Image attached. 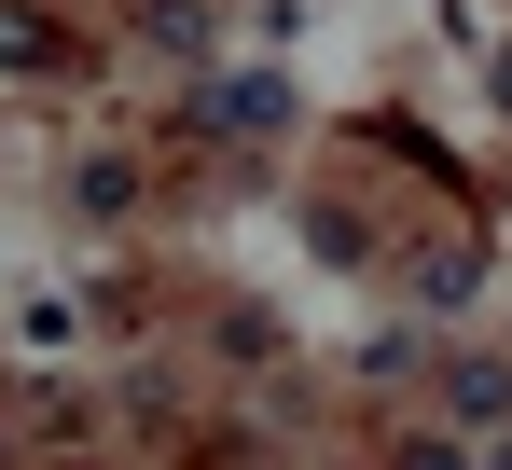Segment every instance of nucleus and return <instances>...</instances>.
I'll use <instances>...</instances> for the list:
<instances>
[{
  "instance_id": "4",
  "label": "nucleus",
  "mask_w": 512,
  "mask_h": 470,
  "mask_svg": "<svg viewBox=\"0 0 512 470\" xmlns=\"http://www.w3.org/2000/svg\"><path fill=\"white\" fill-rule=\"evenodd\" d=\"M70 194H84V208H125V194H139V166H111V153H84V166H70Z\"/></svg>"
},
{
  "instance_id": "2",
  "label": "nucleus",
  "mask_w": 512,
  "mask_h": 470,
  "mask_svg": "<svg viewBox=\"0 0 512 470\" xmlns=\"http://www.w3.org/2000/svg\"><path fill=\"white\" fill-rule=\"evenodd\" d=\"M208 111H222L236 139H277V125H291V83H277V70H236L222 97H208Z\"/></svg>"
},
{
  "instance_id": "1",
  "label": "nucleus",
  "mask_w": 512,
  "mask_h": 470,
  "mask_svg": "<svg viewBox=\"0 0 512 470\" xmlns=\"http://www.w3.org/2000/svg\"><path fill=\"white\" fill-rule=\"evenodd\" d=\"M443 429H512V360H443Z\"/></svg>"
},
{
  "instance_id": "3",
  "label": "nucleus",
  "mask_w": 512,
  "mask_h": 470,
  "mask_svg": "<svg viewBox=\"0 0 512 470\" xmlns=\"http://www.w3.org/2000/svg\"><path fill=\"white\" fill-rule=\"evenodd\" d=\"M153 42L167 56H208V0H153Z\"/></svg>"
},
{
  "instance_id": "6",
  "label": "nucleus",
  "mask_w": 512,
  "mask_h": 470,
  "mask_svg": "<svg viewBox=\"0 0 512 470\" xmlns=\"http://www.w3.org/2000/svg\"><path fill=\"white\" fill-rule=\"evenodd\" d=\"M485 470H512V429H499V457H485Z\"/></svg>"
},
{
  "instance_id": "5",
  "label": "nucleus",
  "mask_w": 512,
  "mask_h": 470,
  "mask_svg": "<svg viewBox=\"0 0 512 470\" xmlns=\"http://www.w3.org/2000/svg\"><path fill=\"white\" fill-rule=\"evenodd\" d=\"M402 470H471V443H457V429H429V443H402Z\"/></svg>"
}]
</instances>
